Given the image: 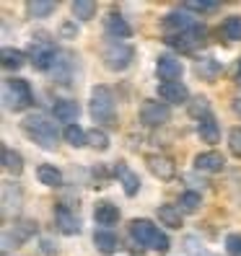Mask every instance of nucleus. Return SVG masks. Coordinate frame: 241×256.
Segmentation results:
<instances>
[{
    "mask_svg": "<svg viewBox=\"0 0 241 256\" xmlns=\"http://www.w3.org/2000/svg\"><path fill=\"white\" fill-rule=\"evenodd\" d=\"M130 238L138 246L150 248V251H158V254H166L171 248L169 236L163 233V230H158V225H153V222L145 220V218H135L130 222Z\"/></svg>",
    "mask_w": 241,
    "mask_h": 256,
    "instance_id": "f257e3e1",
    "label": "nucleus"
},
{
    "mask_svg": "<svg viewBox=\"0 0 241 256\" xmlns=\"http://www.w3.org/2000/svg\"><path fill=\"white\" fill-rule=\"evenodd\" d=\"M21 132L32 142L44 148V150H55L57 148V127H55L52 119L44 116V114H29V116H24Z\"/></svg>",
    "mask_w": 241,
    "mask_h": 256,
    "instance_id": "f03ea898",
    "label": "nucleus"
},
{
    "mask_svg": "<svg viewBox=\"0 0 241 256\" xmlns=\"http://www.w3.org/2000/svg\"><path fill=\"white\" fill-rule=\"evenodd\" d=\"M91 116L99 124H117V106H114V94L109 86L91 88Z\"/></svg>",
    "mask_w": 241,
    "mask_h": 256,
    "instance_id": "7ed1b4c3",
    "label": "nucleus"
},
{
    "mask_svg": "<svg viewBox=\"0 0 241 256\" xmlns=\"http://www.w3.org/2000/svg\"><path fill=\"white\" fill-rule=\"evenodd\" d=\"M3 101H6V109L19 114L26 112L29 106L34 104V94H32V86L21 78H8L3 83Z\"/></svg>",
    "mask_w": 241,
    "mask_h": 256,
    "instance_id": "20e7f679",
    "label": "nucleus"
},
{
    "mask_svg": "<svg viewBox=\"0 0 241 256\" xmlns=\"http://www.w3.org/2000/svg\"><path fill=\"white\" fill-rule=\"evenodd\" d=\"M101 60H104V65H107L112 72H122L132 65V60H135V50L130 47L127 42H119V39H112L107 47H104L101 52Z\"/></svg>",
    "mask_w": 241,
    "mask_h": 256,
    "instance_id": "39448f33",
    "label": "nucleus"
},
{
    "mask_svg": "<svg viewBox=\"0 0 241 256\" xmlns=\"http://www.w3.org/2000/svg\"><path fill=\"white\" fill-rule=\"evenodd\" d=\"M171 119V106L166 101H153V98H148L143 101V106H140V122L145 127H163Z\"/></svg>",
    "mask_w": 241,
    "mask_h": 256,
    "instance_id": "423d86ee",
    "label": "nucleus"
},
{
    "mask_svg": "<svg viewBox=\"0 0 241 256\" xmlns=\"http://www.w3.org/2000/svg\"><path fill=\"white\" fill-rule=\"evenodd\" d=\"M55 57H57V50L52 47V42H47V39H32V44H29V60H32V65L37 70L50 72Z\"/></svg>",
    "mask_w": 241,
    "mask_h": 256,
    "instance_id": "0eeeda50",
    "label": "nucleus"
},
{
    "mask_svg": "<svg viewBox=\"0 0 241 256\" xmlns=\"http://www.w3.org/2000/svg\"><path fill=\"white\" fill-rule=\"evenodd\" d=\"M34 236H37V222H34V220H29V218L16 220V222H13V228L3 233V251H8L11 244H13V248L21 246V244H26V240L34 238Z\"/></svg>",
    "mask_w": 241,
    "mask_h": 256,
    "instance_id": "6e6552de",
    "label": "nucleus"
},
{
    "mask_svg": "<svg viewBox=\"0 0 241 256\" xmlns=\"http://www.w3.org/2000/svg\"><path fill=\"white\" fill-rule=\"evenodd\" d=\"M156 72H158L161 83H176L179 78H182V72H184V65H182V60H179L176 54H158Z\"/></svg>",
    "mask_w": 241,
    "mask_h": 256,
    "instance_id": "1a4fd4ad",
    "label": "nucleus"
},
{
    "mask_svg": "<svg viewBox=\"0 0 241 256\" xmlns=\"http://www.w3.org/2000/svg\"><path fill=\"white\" fill-rule=\"evenodd\" d=\"M163 26H166L169 32H174V34H187V32H194V28H200L197 18L189 16L184 8H182V10H171V13H166V16H163Z\"/></svg>",
    "mask_w": 241,
    "mask_h": 256,
    "instance_id": "9d476101",
    "label": "nucleus"
},
{
    "mask_svg": "<svg viewBox=\"0 0 241 256\" xmlns=\"http://www.w3.org/2000/svg\"><path fill=\"white\" fill-rule=\"evenodd\" d=\"M55 225H57V230L63 233V236H78L81 233L78 215H75L70 207H65V204H57L55 207Z\"/></svg>",
    "mask_w": 241,
    "mask_h": 256,
    "instance_id": "9b49d317",
    "label": "nucleus"
},
{
    "mask_svg": "<svg viewBox=\"0 0 241 256\" xmlns=\"http://www.w3.org/2000/svg\"><path fill=\"white\" fill-rule=\"evenodd\" d=\"M145 163H148V171L153 174L156 178H161V182H169V178H174V174H176V163L169 156L153 153V156L145 158Z\"/></svg>",
    "mask_w": 241,
    "mask_h": 256,
    "instance_id": "f8f14e48",
    "label": "nucleus"
},
{
    "mask_svg": "<svg viewBox=\"0 0 241 256\" xmlns=\"http://www.w3.org/2000/svg\"><path fill=\"white\" fill-rule=\"evenodd\" d=\"M202 34H205V28L200 26V28H194V32H187V34H169L163 42H166L169 47H174V50H179V52H184V54H187V52H192V50L202 42Z\"/></svg>",
    "mask_w": 241,
    "mask_h": 256,
    "instance_id": "ddd939ff",
    "label": "nucleus"
},
{
    "mask_svg": "<svg viewBox=\"0 0 241 256\" xmlns=\"http://www.w3.org/2000/svg\"><path fill=\"white\" fill-rule=\"evenodd\" d=\"M194 72H197V78L202 83H215L220 78V72H223V62L215 60V57H210V54H205L194 62Z\"/></svg>",
    "mask_w": 241,
    "mask_h": 256,
    "instance_id": "4468645a",
    "label": "nucleus"
},
{
    "mask_svg": "<svg viewBox=\"0 0 241 256\" xmlns=\"http://www.w3.org/2000/svg\"><path fill=\"white\" fill-rule=\"evenodd\" d=\"M192 166L202 174H220L225 168V158L220 153H215V150H205V153H197L192 160Z\"/></svg>",
    "mask_w": 241,
    "mask_h": 256,
    "instance_id": "2eb2a0df",
    "label": "nucleus"
},
{
    "mask_svg": "<svg viewBox=\"0 0 241 256\" xmlns=\"http://www.w3.org/2000/svg\"><path fill=\"white\" fill-rule=\"evenodd\" d=\"M114 174H117V178H119V184H122V189H125L127 197H135V194L140 192V176L135 174L125 160H117Z\"/></svg>",
    "mask_w": 241,
    "mask_h": 256,
    "instance_id": "dca6fc26",
    "label": "nucleus"
},
{
    "mask_svg": "<svg viewBox=\"0 0 241 256\" xmlns=\"http://www.w3.org/2000/svg\"><path fill=\"white\" fill-rule=\"evenodd\" d=\"M78 114H81V106L70 98H57L55 106H52V116L57 119V122H65L68 127L78 124Z\"/></svg>",
    "mask_w": 241,
    "mask_h": 256,
    "instance_id": "f3484780",
    "label": "nucleus"
},
{
    "mask_svg": "<svg viewBox=\"0 0 241 256\" xmlns=\"http://www.w3.org/2000/svg\"><path fill=\"white\" fill-rule=\"evenodd\" d=\"M94 220L109 230L112 225L119 222V207H117L114 202H109V200H99V202L94 204Z\"/></svg>",
    "mask_w": 241,
    "mask_h": 256,
    "instance_id": "a211bd4d",
    "label": "nucleus"
},
{
    "mask_svg": "<svg viewBox=\"0 0 241 256\" xmlns=\"http://www.w3.org/2000/svg\"><path fill=\"white\" fill-rule=\"evenodd\" d=\"M104 28H107V34L112 36V39H130L132 36V26L119 16V13H107V18H104Z\"/></svg>",
    "mask_w": 241,
    "mask_h": 256,
    "instance_id": "6ab92c4d",
    "label": "nucleus"
},
{
    "mask_svg": "<svg viewBox=\"0 0 241 256\" xmlns=\"http://www.w3.org/2000/svg\"><path fill=\"white\" fill-rule=\"evenodd\" d=\"M158 96L171 106V104H189V91L184 83H161L158 86Z\"/></svg>",
    "mask_w": 241,
    "mask_h": 256,
    "instance_id": "aec40b11",
    "label": "nucleus"
},
{
    "mask_svg": "<svg viewBox=\"0 0 241 256\" xmlns=\"http://www.w3.org/2000/svg\"><path fill=\"white\" fill-rule=\"evenodd\" d=\"M70 70H73V60H70V54L68 52H57V57H55V62H52V68H50V75L55 78V83H70Z\"/></svg>",
    "mask_w": 241,
    "mask_h": 256,
    "instance_id": "412c9836",
    "label": "nucleus"
},
{
    "mask_svg": "<svg viewBox=\"0 0 241 256\" xmlns=\"http://www.w3.org/2000/svg\"><path fill=\"white\" fill-rule=\"evenodd\" d=\"M197 134H200V140L207 142V145L220 142V124L215 122L213 114H210V116H202L200 122H197Z\"/></svg>",
    "mask_w": 241,
    "mask_h": 256,
    "instance_id": "4be33fe9",
    "label": "nucleus"
},
{
    "mask_svg": "<svg viewBox=\"0 0 241 256\" xmlns=\"http://www.w3.org/2000/svg\"><path fill=\"white\" fill-rule=\"evenodd\" d=\"M0 160H3V168L11 176H21L24 174V156L19 153V150L3 145V150H0Z\"/></svg>",
    "mask_w": 241,
    "mask_h": 256,
    "instance_id": "5701e85b",
    "label": "nucleus"
},
{
    "mask_svg": "<svg viewBox=\"0 0 241 256\" xmlns=\"http://www.w3.org/2000/svg\"><path fill=\"white\" fill-rule=\"evenodd\" d=\"M156 218H158L161 225H166V228H174V230L182 228V210L174 207V204H158Z\"/></svg>",
    "mask_w": 241,
    "mask_h": 256,
    "instance_id": "b1692460",
    "label": "nucleus"
},
{
    "mask_svg": "<svg viewBox=\"0 0 241 256\" xmlns=\"http://www.w3.org/2000/svg\"><path fill=\"white\" fill-rule=\"evenodd\" d=\"M94 246L104 254V256H112V254H117V248H119V238H117V233H112V230H96L94 233Z\"/></svg>",
    "mask_w": 241,
    "mask_h": 256,
    "instance_id": "393cba45",
    "label": "nucleus"
},
{
    "mask_svg": "<svg viewBox=\"0 0 241 256\" xmlns=\"http://www.w3.org/2000/svg\"><path fill=\"white\" fill-rule=\"evenodd\" d=\"M37 178H39V184L52 186V189L63 186V171L55 168V166H50V163H42L39 166V168H37Z\"/></svg>",
    "mask_w": 241,
    "mask_h": 256,
    "instance_id": "a878e982",
    "label": "nucleus"
},
{
    "mask_svg": "<svg viewBox=\"0 0 241 256\" xmlns=\"http://www.w3.org/2000/svg\"><path fill=\"white\" fill-rule=\"evenodd\" d=\"M55 10H57V3H52V0H29L26 3V13L32 18H50Z\"/></svg>",
    "mask_w": 241,
    "mask_h": 256,
    "instance_id": "bb28decb",
    "label": "nucleus"
},
{
    "mask_svg": "<svg viewBox=\"0 0 241 256\" xmlns=\"http://www.w3.org/2000/svg\"><path fill=\"white\" fill-rule=\"evenodd\" d=\"M0 57H3V68L6 70H21L26 65V60H29L21 50H13V47H3Z\"/></svg>",
    "mask_w": 241,
    "mask_h": 256,
    "instance_id": "cd10ccee",
    "label": "nucleus"
},
{
    "mask_svg": "<svg viewBox=\"0 0 241 256\" xmlns=\"http://www.w3.org/2000/svg\"><path fill=\"white\" fill-rule=\"evenodd\" d=\"M70 13H73V18H78V21H91L96 16V3L94 0H75V3L70 6Z\"/></svg>",
    "mask_w": 241,
    "mask_h": 256,
    "instance_id": "c85d7f7f",
    "label": "nucleus"
},
{
    "mask_svg": "<svg viewBox=\"0 0 241 256\" xmlns=\"http://www.w3.org/2000/svg\"><path fill=\"white\" fill-rule=\"evenodd\" d=\"M63 138H65V142H68L70 148H83V145H88V132H86L81 124H70V127H65Z\"/></svg>",
    "mask_w": 241,
    "mask_h": 256,
    "instance_id": "c756f323",
    "label": "nucleus"
},
{
    "mask_svg": "<svg viewBox=\"0 0 241 256\" xmlns=\"http://www.w3.org/2000/svg\"><path fill=\"white\" fill-rule=\"evenodd\" d=\"M182 246H184V254H187V256H218V254H213L210 248H205L202 240H200L197 236H184Z\"/></svg>",
    "mask_w": 241,
    "mask_h": 256,
    "instance_id": "7c9ffc66",
    "label": "nucleus"
},
{
    "mask_svg": "<svg viewBox=\"0 0 241 256\" xmlns=\"http://www.w3.org/2000/svg\"><path fill=\"white\" fill-rule=\"evenodd\" d=\"M220 32L223 36L228 39V42H241V16H228V18H223V26H220Z\"/></svg>",
    "mask_w": 241,
    "mask_h": 256,
    "instance_id": "2f4dec72",
    "label": "nucleus"
},
{
    "mask_svg": "<svg viewBox=\"0 0 241 256\" xmlns=\"http://www.w3.org/2000/svg\"><path fill=\"white\" fill-rule=\"evenodd\" d=\"M202 207V197L197 192H184L182 197H179V210H182V212H197V210Z\"/></svg>",
    "mask_w": 241,
    "mask_h": 256,
    "instance_id": "473e14b6",
    "label": "nucleus"
},
{
    "mask_svg": "<svg viewBox=\"0 0 241 256\" xmlns=\"http://www.w3.org/2000/svg\"><path fill=\"white\" fill-rule=\"evenodd\" d=\"M88 145H91L94 150H99V153H104V150H109V134L94 127V130H88Z\"/></svg>",
    "mask_w": 241,
    "mask_h": 256,
    "instance_id": "72a5a7b5",
    "label": "nucleus"
},
{
    "mask_svg": "<svg viewBox=\"0 0 241 256\" xmlns=\"http://www.w3.org/2000/svg\"><path fill=\"white\" fill-rule=\"evenodd\" d=\"M184 10H192V13H215L220 8V3H210V0H187L182 3Z\"/></svg>",
    "mask_w": 241,
    "mask_h": 256,
    "instance_id": "f704fd0d",
    "label": "nucleus"
},
{
    "mask_svg": "<svg viewBox=\"0 0 241 256\" xmlns=\"http://www.w3.org/2000/svg\"><path fill=\"white\" fill-rule=\"evenodd\" d=\"M189 114L197 119V122H200L202 116H210V101H207L205 96L192 98V101H189Z\"/></svg>",
    "mask_w": 241,
    "mask_h": 256,
    "instance_id": "c9c22d12",
    "label": "nucleus"
},
{
    "mask_svg": "<svg viewBox=\"0 0 241 256\" xmlns=\"http://www.w3.org/2000/svg\"><path fill=\"white\" fill-rule=\"evenodd\" d=\"M225 254L228 256H241V233H228L225 236Z\"/></svg>",
    "mask_w": 241,
    "mask_h": 256,
    "instance_id": "e433bc0d",
    "label": "nucleus"
},
{
    "mask_svg": "<svg viewBox=\"0 0 241 256\" xmlns=\"http://www.w3.org/2000/svg\"><path fill=\"white\" fill-rule=\"evenodd\" d=\"M228 150L236 158H241V127H233L228 132Z\"/></svg>",
    "mask_w": 241,
    "mask_h": 256,
    "instance_id": "4c0bfd02",
    "label": "nucleus"
},
{
    "mask_svg": "<svg viewBox=\"0 0 241 256\" xmlns=\"http://www.w3.org/2000/svg\"><path fill=\"white\" fill-rule=\"evenodd\" d=\"M60 36L63 39H75L78 36V26H75V21H68V24L60 26Z\"/></svg>",
    "mask_w": 241,
    "mask_h": 256,
    "instance_id": "58836bf2",
    "label": "nucleus"
},
{
    "mask_svg": "<svg viewBox=\"0 0 241 256\" xmlns=\"http://www.w3.org/2000/svg\"><path fill=\"white\" fill-rule=\"evenodd\" d=\"M231 112H233V114L241 119V96H236V98L231 101Z\"/></svg>",
    "mask_w": 241,
    "mask_h": 256,
    "instance_id": "ea45409f",
    "label": "nucleus"
},
{
    "mask_svg": "<svg viewBox=\"0 0 241 256\" xmlns=\"http://www.w3.org/2000/svg\"><path fill=\"white\" fill-rule=\"evenodd\" d=\"M238 78H241V62H238Z\"/></svg>",
    "mask_w": 241,
    "mask_h": 256,
    "instance_id": "a19ab883",
    "label": "nucleus"
},
{
    "mask_svg": "<svg viewBox=\"0 0 241 256\" xmlns=\"http://www.w3.org/2000/svg\"><path fill=\"white\" fill-rule=\"evenodd\" d=\"M238 86H241V78H238Z\"/></svg>",
    "mask_w": 241,
    "mask_h": 256,
    "instance_id": "79ce46f5",
    "label": "nucleus"
}]
</instances>
